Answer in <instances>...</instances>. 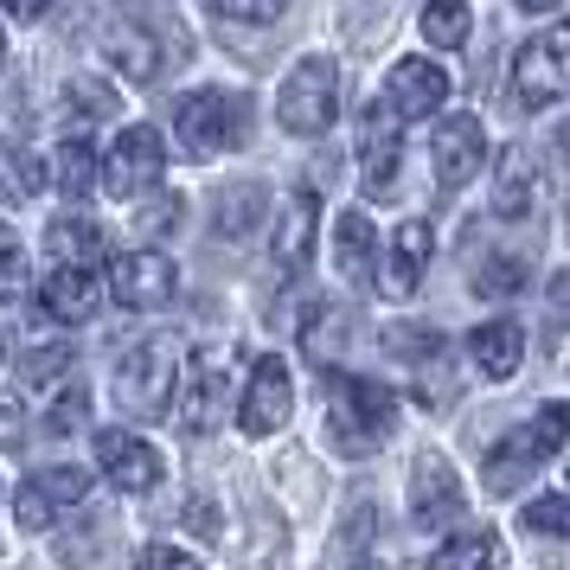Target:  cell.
Returning <instances> with one entry per match:
<instances>
[{"label":"cell","mask_w":570,"mask_h":570,"mask_svg":"<svg viewBox=\"0 0 570 570\" xmlns=\"http://www.w3.org/2000/svg\"><path fill=\"white\" fill-rule=\"evenodd\" d=\"M321 397H327V430L346 455H365L391 436L397 423V397L379 379H353V372H321Z\"/></svg>","instance_id":"obj_1"},{"label":"cell","mask_w":570,"mask_h":570,"mask_svg":"<svg viewBox=\"0 0 570 570\" xmlns=\"http://www.w3.org/2000/svg\"><path fill=\"white\" fill-rule=\"evenodd\" d=\"M174 135L193 160H212L225 148H244L250 141V104L237 90H186L174 104Z\"/></svg>","instance_id":"obj_2"},{"label":"cell","mask_w":570,"mask_h":570,"mask_svg":"<svg viewBox=\"0 0 570 570\" xmlns=\"http://www.w3.org/2000/svg\"><path fill=\"white\" fill-rule=\"evenodd\" d=\"M174 385H180V334L135 340L116 365V404L129 416H160L174 404Z\"/></svg>","instance_id":"obj_3"},{"label":"cell","mask_w":570,"mask_h":570,"mask_svg":"<svg viewBox=\"0 0 570 570\" xmlns=\"http://www.w3.org/2000/svg\"><path fill=\"white\" fill-rule=\"evenodd\" d=\"M570 442V404H539V416L532 423H519L513 436H500L488 449V462H481V474H488L493 493H513L532 468H544L558 449Z\"/></svg>","instance_id":"obj_4"},{"label":"cell","mask_w":570,"mask_h":570,"mask_svg":"<svg viewBox=\"0 0 570 570\" xmlns=\"http://www.w3.org/2000/svg\"><path fill=\"white\" fill-rule=\"evenodd\" d=\"M340 116V71L334 58H302L283 78V97H276V122L288 135H327Z\"/></svg>","instance_id":"obj_5"},{"label":"cell","mask_w":570,"mask_h":570,"mask_svg":"<svg viewBox=\"0 0 570 570\" xmlns=\"http://www.w3.org/2000/svg\"><path fill=\"white\" fill-rule=\"evenodd\" d=\"M513 97L525 109H551L570 97V27H544L513 52Z\"/></svg>","instance_id":"obj_6"},{"label":"cell","mask_w":570,"mask_h":570,"mask_svg":"<svg viewBox=\"0 0 570 570\" xmlns=\"http://www.w3.org/2000/svg\"><path fill=\"white\" fill-rule=\"evenodd\" d=\"M397 160H404V116L391 104H365L360 116V186L365 199H385L397 186Z\"/></svg>","instance_id":"obj_7"},{"label":"cell","mask_w":570,"mask_h":570,"mask_svg":"<svg viewBox=\"0 0 570 570\" xmlns=\"http://www.w3.org/2000/svg\"><path fill=\"white\" fill-rule=\"evenodd\" d=\"M160 167H167V148H160V135L148 122H135V129L116 135V148L104 160V186L116 199H135V193H148L160 186Z\"/></svg>","instance_id":"obj_8"},{"label":"cell","mask_w":570,"mask_h":570,"mask_svg":"<svg viewBox=\"0 0 570 570\" xmlns=\"http://www.w3.org/2000/svg\"><path fill=\"white\" fill-rule=\"evenodd\" d=\"M430 155H436L442 193H462V186L481 174V160H488V129H481V116H442Z\"/></svg>","instance_id":"obj_9"},{"label":"cell","mask_w":570,"mask_h":570,"mask_svg":"<svg viewBox=\"0 0 570 570\" xmlns=\"http://www.w3.org/2000/svg\"><path fill=\"white\" fill-rule=\"evenodd\" d=\"M295 411V385H288L283 360H257L250 365V385H244V404H237V423L244 436H276Z\"/></svg>","instance_id":"obj_10"},{"label":"cell","mask_w":570,"mask_h":570,"mask_svg":"<svg viewBox=\"0 0 570 570\" xmlns=\"http://www.w3.org/2000/svg\"><path fill=\"white\" fill-rule=\"evenodd\" d=\"M462 507H468L462 474L449 468V455L423 449L411 468V519L416 525H449V519H462Z\"/></svg>","instance_id":"obj_11"},{"label":"cell","mask_w":570,"mask_h":570,"mask_svg":"<svg viewBox=\"0 0 570 570\" xmlns=\"http://www.w3.org/2000/svg\"><path fill=\"white\" fill-rule=\"evenodd\" d=\"M174 288H180V269L160 257V250H129V257L109 269V295H116L122 308H135V314L174 302Z\"/></svg>","instance_id":"obj_12"},{"label":"cell","mask_w":570,"mask_h":570,"mask_svg":"<svg viewBox=\"0 0 570 570\" xmlns=\"http://www.w3.org/2000/svg\"><path fill=\"white\" fill-rule=\"evenodd\" d=\"M97 462H104V474L122 493H148V488H160V474H167L155 442L129 436V430H104V436H97Z\"/></svg>","instance_id":"obj_13"},{"label":"cell","mask_w":570,"mask_h":570,"mask_svg":"<svg viewBox=\"0 0 570 570\" xmlns=\"http://www.w3.org/2000/svg\"><path fill=\"white\" fill-rule=\"evenodd\" d=\"M385 104L404 116V122H416V116H436L442 104H449V71L442 65H430V58H397L385 78Z\"/></svg>","instance_id":"obj_14"},{"label":"cell","mask_w":570,"mask_h":570,"mask_svg":"<svg viewBox=\"0 0 570 570\" xmlns=\"http://www.w3.org/2000/svg\"><path fill=\"white\" fill-rule=\"evenodd\" d=\"M314 193H288V206L276 212V232H269V263H276V276H302L314 257Z\"/></svg>","instance_id":"obj_15"},{"label":"cell","mask_w":570,"mask_h":570,"mask_svg":"<svg viewBox=\"0 0 570 570\" xmlns=\"http://www.w3.org/2000/svg\"><path fill=\"white\" fill-rule=\"evenodd\" d=\"M430 250H436V237H430L423 218H404V225L391 232V257H385V276H379V288H385L391 302H411L416 295L423 269H430Z\"/></svg>","instance_id":"obj_16"},{"label":"cell","mask_w":570,"mask_h":570,"mask_svg":"<svg viewBox=\"0 0 570 570\" xmlns=\"http://www.w3.org/2000/svg\"><path fill=\"white\" fill-rule=\"evenodd\" d=\"M225 391H232V372L218 360H199L186 372V391H180V430L186 436H212L225 423Z\"/></svg>","instance_id":"obj_17"},{"label":"cell","mask_w":570,"mask_h":570,"mask_svg":"<svg viewBox=\"0 0 570 570\" xmlns=\"http://www.w3.org/2000/svg\"><path fill=\"white\" fill-rule=\"evenodd\" d=\"M104 302V276L97 269H83V263H52V276H46V314L52 321H90Z\"/></svg>","instance_id":"obj_18"},{"label":"cell","mask_w":570,"mask_h":570,"mask_svg":"<svg viewBox=\"0 0 570 570\" xmlns=\"http://www.w3.org/2000/svg\"><path fill=\"white\" fill-rule=\"evenodd\" d=\"M104 52H109V65H116V71H122L129 83H155L160 71H167V52H160L155 27H135V20H122V27H109Z\"/></svg>","instance_id":"obj_19"},{"label":"cell","mask_w":570,"mask_h":570,"mask_svg":"<svg viewBox=\"0 0 570 570\" xmlns=\"http://www.w3.org/2000/svg\"><path fill=\"white\" fill-rule=\"evenodd\" d=\"M468 353H474V365H481V379L507 385V379L519 372V360H525V327H519V321H481L474 340H468Z\"/></svg>","instance_id":"obj_20"},{"label":"cell","mask_w":570,"mask_h":570,"mask_svg":"<svg viewBox=\"0 0 570 570\" xmlns=\"http://www.w3.org/2000/svg\"><path fill=\"white\" fill-rule=\"evenodd\" d=\"M532 199H539V167L525 148H507L493 167V218H525Z\"/></svg>","instance_id":"obj_21"},{"label":"cell","mask_w":570,"mask_h":570,"mask_svg":"<svg viewBox=\"0 0 570 570\" xmlns=\"http://www.w3.org/2000/svg\"><path fill=\"white\" fill-rule=\"evenodd\" d=\"M334 257H340V269H346L353 283H379V232H372V218H365L360 206L340 212V225H334Z\"/></svg>","instance_id":"obj_22"},{"label":"cell","mask_w":570,"mask_h":570,"mask_svg":"<svg viewBox=\"0 0 570 570\" xmlns=\"http://www.w3.org/2000/svg\"><path fill=\"white\" fill-rule=\"evenodd\" d=\"M430 570H507V544L488 525H468V532H455L430 551Z\"/></svg>","instance_id":"obj_23"},{"label":"cell","mask_w":570,"mask_h":570,"mask_svg":"<svg viewBox=\"0 0 570 570\" xmlns=\"http://www.w3.org/2000/svg\"><path fill=\"white\" fill-rule=\"evenodd\" d=\"M46 244H52V263H83V269H104L109 257L104 225H90V218H58L46 232Z\"/></svg>","instance_id":"obj_24"},{"label":"cell","mask_w":570,"mask_h":570,"mask_svg":"<svg viewBox=\"0 0 570 570\" xmlns=\"http://www.w3.org/2000/svg\"><path fill=\"white\" fill-rule=\"evenodd\" d=\"M416 27H423V39H430V46L455 52V46H468V32H474V7H468V0H423Z\"/></svg>","instance_id":"obj_25"},{"label":"cell","mask_w":570,"mask_h":570,"mask_svg":"<svg viewBox=\"0 0 570 570\" xmlns=\"http://www.w3.org/2000/svg\"><path fill=\"white\" fill-rule=\"evenodd\" d=\"M39 186H46V167H39L27 148L0 141V206H27Z\"/></svg>","instance_id":"obj_26"},{"label":"cell","mask_w":570,"mask_h":570,"mask_svg":"<svg viewBox=\"0 0 570 570\" xmlns=\"http://www.w3.org/2000/svg\"><path fill=\"white\" fill-rule=\"evenodd\" d=\"M263 206H269V199H263V186H225V193H218V237H250L257 232V218H263Z\"/></svg>","instance_id":"obj_27"},{"label":"cell","mask_w":570,"mask_h":570,"mask_svg":"<svg viewBox=\"0 0 570 570\" xmlns=\"http://www.w3.org/2000/svg\"><path fill=\"white\" fill-rule=\"evenodd\" d=\"M52 180L65 186V193H71V199H83V193H90V186H97V167H104V160H97V148H90V141H83V135H71V141H58V155H52Z\"/></svg>","instance_id":"obj_28"},{"label":"cell","mask_w":570,"mask_h":570,"mask_svg":"<svg viewBox=\"0 0 570 570\" xmlns=\"http://www.w3.org/2000/svg\"><path fill=\"white\" fill-rule=\"evenodd\" d=\"M525 283H532V276H525V257H513V250H493V257H481V269H474V288H481V295H519Z\"/></svg>","instance_id":"obj_29"},{"label":"cell","mask_w":570,"mask_h":570,"mask_svg":"<svg viewBox=\"0 0 570 570\" xmlns=\"http://www.w3.org/2000/svg\"><path fill=\"white\" fill-rule=\"evenodd\" d=\"M525 532L570 539V493H539V500H525Z\"/></svg>","instance_id":"obj_30"},{"label":"cell","mask_w":570,"mask_h":570,"mask_svg":"<svg viewBox=\"0 0 570 570\" xmlns=\"http://www.w3.org/2000/svg\"><path fill=\"white\" fill-rule=\"evenodd\" d=\"M212 13L232 20V27H276L288 13V0H212Z\"/></svg>","instance_id":"obj_31"},{"label":"cell","mask_w":570,"mask_h":570,"mask_svg":"<svg viewBox=\"0 0 570 570\" xmlns=\"http://www.w3.org/2000/svg\"><path fill=\"white\" fill-rule=\"evenodd\" d=\"M65 365H71V340H52V346H32L20 372H27V385H52V379H65Z\"/></svg>","instance_id":"obj_32"},{"label":"cell","mask_w":570,"mask_h":570,"mask_svg":"<svg viewBox=\"0 0 570 570\" xmlns=\"http://www.w3.org/2000/svg\"><path fill=\"white\" fill-rule=\"evenodd\" d=\"M39 493H46L52 507H78L83 493H90V474H83V468H52V474H39Z\"/></svg>","instance_id":"obj_33"},{"label":"cell","mask_w":570,"mask_h":570,"mask_svg":"<svg viewBox=\"0 0 570 570\" xmlns=\"http://www.w3.org/2000/svg\"><path fill=\"white\" fill-rule=\"evenodd\" d=\"M65 104L78 109V116H116V90H104L97 78H78L65 90Z\"/></svg>","instance_id":"obj_34"},{"label":"cell","mask_w":570,"mask_h":570,"mask_svg":"<svg viewBox=\"0 0 570 570\" xmlns=\"http://www.w3.org/2000/svg\"><path fill=\"white\" fill-rule=\"evenodd\" d=\"M20 295H27V257L13 244V250H0V302H20Z\"/></svg>","instance_id":"obj_35"},{"label":"cell","mask_w":570,"mask_h":570,"mask_svg":"<svg viewBox=\"0 0 570 570\" xmlns=\"http://www.w3.org/2000/svg\"><path fill=\"white\" fill-rule=\"evenodd\" d=\"M340 321H346L340 308H321V314H314V327H308V353H314V360H327V346H334V340L346 334Z\"/></svg>","instance_id":"obj_36"},{"label":"cell","mask_w":570,"mask_h":570,"mask_svg":"<svg viewBox=\"0 0 570 570\" xmlns=\"http://www.w3.org/2000/svg\"><path fill=\"white\" fill-rule=\"evenodd\" d=\"M135 570H199V558H193V551H174V544H148V551L135 558Z\"/></svg>","instance_id":"obj_37"},{"label":"cell","mask_w":570,"mask_h":570,"mask_svg":"<svg viewBox=\"0 0 570 570\" xmlns=\"http://www.w3.org/2000/svg\"><path fill=\"white\" fill-rule=\"evenodd\" d=\"M46 423H52V436H71V430L83 423V391H65V397L52 404V416H46Z\"/></svg>","instance_id":"obj_38"},{"label":"cell","mask_w":570,"mask_h":570,"mask_svg":"<svg viewBox=\"0 0 570 570\" xmlns=\"http://www.w3.org/2000/svg\"><path fill=\"white\" fill-rule=\"evenodd\" d=\"M46 519H52V500H46L39 481H32V488L20 493V525H27V532H46Z\"/></svg>","instance_id":"obj_39"},{"label":"cell","mask_w":570,"mask_h":570,"mask_svg":"<svg viewBox=\"0 0 570 570\" xmlns=\"http://www.w3.org/2000/svg\"><path fill=\"white\" fill-rule=\"evenodd\" d=\"M0 442H20V397H0Z\"/></svg>","instance_id":"obj_40"},{"label":"cell","mask_w":570,"mask_h":570,"mask_svg":"<svg viewBox=\"0 0 570 570\" xmlns=\"http://www.w3.org/2000/svg\"><path fill=\"white\" fill-rule=\"evenodd\" d=\"M551 314L570 327V269H558V276H551Z\"/></svg>","instance_id":"obj_41"},{"label":"cell","mask_w":570,"mask_h":570,"mask_svg":"<svg viewBox=\"0 0 570 570\" xmlns=\"http://www.w3.org/2000/svg\"><path fill=\"white\" fill-rule=\"evenodd\" d=\"M174 218H180V199H160V206H148V218H141V225H148V232H167Z\"/></svg>","instance_id":"obj_42"},{"label":"cell","mask_w":570,"mask_h":570,"mask_svg":"<svg viewBox=\"0 0 570 570\" xmlns=\"http://www.w3.org/2000/svg\"><path fill=\"white\" fill-rule=\"evenodd\" d=\"M0 7H7V13H20V20H39L52 0H0Z\"/></svg>","instance_id":"obj_43"},{"label":"cell","mask_w":570,"mask_h":570,"mask_svg":"<svg viewBox=\"0 0 570 570\" xmlns=\"http://www.w3.org/2000/svg\"><path fill=\"white\" fill-rule=\"evenodd\" d=\"M519 13H551V7H558V0H513Z\"/></svg>","instance_id":"obj_44"},{"label":"cell","mask_w":570,"mask_h":570,"mask_svg":"<svg viewBox=\"0 0 570 570\" xmlns=\"http://www.w3.org/2000/svg\"><path fill=\"white\" fill-rule=\"evenodd\" d=\"M0 250H13V232H7V218H0Z\"/></svg>","instance_id":"obj_45"},{"label":"cell","mask_w":570,"mask_h":570,"mask_svg":"<svg viewBox=\"0 0 570 570\" xmlns=\"http://www.w3.org/2000/svg\"><path fill=\"white\" fill-rule=\"evenodd\" d=\"M564 148H570V122H564Z\"/></svg>","instance_id":"obj_46"}]
</instances>
